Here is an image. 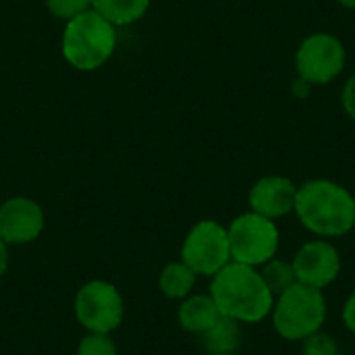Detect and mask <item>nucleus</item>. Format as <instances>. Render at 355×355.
<instances>
[{
    "label": "nucleus",
    "instance_id": "obj_1",
    "mask_svg": "<svg viewBox=\"0 0 355 355\" xmlns=\"http://www.w3.org/2000/svg\"><path fill=\"white\" fill-rule=\"evenodd\" d=\"M293 214L320 239H339L355 229L354 193L331 179H310L297 187Z\"/></svg>",
    "mask_w": 355,
    "mask_h": 355
},
{
    "label": "nucleus",
    "instance_id": "obj_2",
    "mask_svg": "<svg viewBox=\"0 0 355 355\" xmlns=\"http://www.w3.org/2000/svg\"><path fill=\"white\" fill-rule=\"evenodd\" d=\"M210 297L223 316L239 324H258L272 312L275 295L258 268L229 262L210 279Z\"/></svg>",
    "mask_w": 355,
    "mask_h": 355
},
{
    "label": "nucleus",
    "instance_id": "obj_3",
    "mask_svg": "<svg viewBox=\"0 0 355 355\" xmlns=\"http://www.w3.org/2000/svg\"><path fill=\"white\" fill-rule=\"evenodd\" d=\"M60 50L73 69L96 71L106 64L116 50V27L89 8L67 21Z\"/></svg>",
    "mask_w": 355,
    "mask_h": 355
},
{
    "label": "nucleus",
    "instance_id": "obj_4",
    "mask_svg": "<svg viewBox=\"0 0 355 355\" xmlns=\"http://www.w3.org/2000/svg\"><path fill=\"white\" fill-rule=\"evenodd\" d=\"M329 314L324 291L295 283L287 291L275 297L270 322L275 333L285 341H304L310 335L322 331Z\"/></svg>",
    "mask_w": 355,
    "mask_h": 355
},
{
    "label": "nucleus",
    "instance_id": "obj_5",
    "mask_svg": "<svg viewBox=\"0 0 355 355\" xmlns=\"http://www.w3.org/2000/svg\"><path fill=\"white\" fill-rule=\"evenodd\" d=\"M231 260L260 268L279 254L281 231L277 220L260 216L252 210L235 216L227 227Z\"/></svg>",
    "mask_w": 355,
    "mask_h": 355
},
{
    "label": "nucleus",
    "instance_id": "obj_6",
    "mask_svg": "<svg viewBox=\"0 0 355 355\" xmlns=\"http://www.w3.org/2000/svg\"><path fill=\"white\" fill-rule=\"evenodd\" d=\"M75 318L87 333L112 335L125 318V302L116 285L89 281L75 295Z\"/></svg>",
    "mask_w": 355,
    "mask_h": 355
},
{
    "label": "nucleus",
    "instance_id": "obj_7",
    "mask_svg": "<svg viewBox=\"0 0 355 355\" xmlns=\"http://www.w3.org/2000/svg\"><path fill=\"white\" fill-rule=\"evenodd\" d=\"M181 260L198 277H214L231 260L227 227L216 220L196 223L183 239Z\"/></svg>",
    "mask_w": 355,
    "mask_h": 355
},
{
    "label": "nucleus",
    "instance_id": "obj_8",
    "mask_svg": "<svg viewBox=\"0 0 355 355\" xmlns=\"http://www.w3.org/2000/svg\"><path fill=\"white\" fill-rule=\"evenodd\" d=\"M347 52L343 42L333 33L308 35L295 52L297 77L310 85H327L335 81L345 69Z\"/></svg>",
    "mask_w": 355,
    "mask_h": 355
},
{
    "label": "nucleus",
    "instance_id": "obj_9",
    "mask_svg": "<svg viewBox=\"0 0 355 355\" xmlns=\"http://www.w3.org/2000/svg\"><path fill=\"white\" fill-rule=\"evenodd\" d=\"M297 283L316 287L320 291H324L327 287H331L343 268L341 262V254L337 250L335 243H331L329 239H312L306 241L293 256L291 260Z\"/></svg>",
    "mask_w": 355,
    "mask_h": 355
},
{
    "label": "nucleus",
    "instance_id": "obj_10",
    "mask_svg": "<svg viewBox=\"0 0 355 355\" xmlns=\"http://www.w3.org/2000/svg\"><path fill=\"white\" fill-rule=\"evenodd\" d=\"M46 227L42 206L31 198H8L0 204V239L6 245L33 243Z\"/></svg>",
    "mask_w": 355,
    "mask_h": 355
},
{
    "label": "nucleus",
    "instance_id": "obj_11",
    "mask_svg": "<svg viewBox=\"0 0 355 355\" xmlns=\"http://www.w3.org/2000/svg\"><path fill=\"white\" fill-rule=\"evenodd\" d=\"M295 198L297 185L289 177L266 175L252 185L248 202L252 212L270 220H279L295 210Z\"/></svg>",
    "mask_w": 355,
    "mask_h": 355
},
{
    "label": "nucleus",
    "instance_id": "obj_12",
    "mask_svg": "<svg viewBox=\"0 0 355 355\" xmlns=\"http://www.w3.org/2000/svg\"><path fill=\"white\" fill-rule=\"evenodd\" d=\"M220 316L223 314L210 293H191L189 297L181 300V306L177 310V320L181 329L198 337L204 335L210 327H214Z\"/></svg>",
    "mask_w": 355,
    "mask_h": 355
},
{
    "label": "nucleus",
    "instance_id": "obj_13",
    "mask_svg": "<svg viewBox=\"0 0 355 355\" xmlns=\"http://www.w3.org/2000/svg\"><path fill=\"white\" fill-rule=\"evenodd\" d=\"M202 347L208 355H235L241 347V324L233 318L220 316L214 327L200 335Z\"/></svg>",
    "mask_w": 355,
    "mask_h": 355
},
{
    "label": "nucleus",
    "instance_id": "obj_14",
    "mask_svg": "<svg viewBox=\"0 0 355 355\" xmlns=\"http://www.w3.org/2000/svg\"><path fill=\"white\" fill-rule=\"evenodd\" d=\"M198 283V275L183 262H168L160 277H158V287L164 297L168 300H185L193 293V287Z\"/></svg>",
    "mask_w": 355,
    "mask_h": 355
},
{
    "label": "nucleus",
    "instance_id": "obj_15",
    "mask_svg": "<svg viewBox=\"0 0 355 355\" xmlns=\"http://www.w3.org/2000/svg\"><path fill=\"white\" fill-rule=\"evenodd\" d=\"M148 8L150 0H92V10L114 27H125L139 21Z\"/></svg>",
    "mask_w": 355,
    "mask_h": 355
},
{
    "label": "nucleus",
    "instance_id": "obj_16",
    "mask_svg": "<svg viewBox=\"0 0 355 355\" xmlns=\"http://www.w3.org/2000/svg\"><path fill=\"white\" fill-rule=\"evenodd\" d=\"M258 270H260L266 287L270 289V293L275 297L281 295L283 291H287L289 287H293L297 283V277H295L291 260H285V258H279V256H275L272 260L262 264Z\"/></svg>",
    "mask_w": 355,
    "mask_h": 355
},
{
    "label": "nucleus",
    "instance_id": "obj_17",
    "mask_svg": "<svg viewBox=\"0 0 355 355\" xmlns=\"http://www.w3.org/2000/svg\"><path fill=\"white\" fill-rule=\"evenodd\" d=\"M77 355H119V349L110 335L87 333L77 345Z\"/></svg>",
    "mask_w": 355,
    "mask_h": 355
},
{
    "label": "nucleus",
    "instance_id": "obj_18",
    "mask_svg": "<svg viewBox=\"0 0 355 355\" xmlns=\"http://www.w3.org/2000/svg\"><path fill=\"white\" fill-rule=\"evenodd\" d=\"M302 355H341V349L333 335L318 331L302 341Z\"/></svg>",
    "mask_w": 355,
    "mask_h": 355
},
{
    "label": "nucleus",
    "instance_id": "obj_19",
    "mask_svg": "<svg viewBox=\"0 0 355 355\" xmlns=\"http://www.w3.org/2000/svg\"><path fill=\"white\" fill-rule=\"evenodd\" d=\"M46 8L64 23L92 8V0H46Z\"/></svg>",
    "mask_w": 355,
    "mask_h": 355
},
{
    "label": "nucleus",
    "instance_id": "obj_20",
    "mask_svg": "<svg viewBox=\"0 0 355 355\" xmlns=\"http://www.w3.org/2000/svg\"><path fill=\"white\" fill-rule=\"evenodd\" d=\"M341 104H343V110L347 112V116L352 121H355V73L345 81V85H343Z\"/></svg>",
    "mask_w": 355,
    "mask_h": 355
},
{
    "label": "nucleus",
    "instance_id": "obj_21",
    "mask_svg": "<svg viewBox=\"0 0 355 355\" xmlns=\"http://www.w3.org/2000/svg\"><path fill=\"white\" fill-rule=\"evenodd\" d=\"M341 318H343L345 329H347L352 335H355V289L347 295V300H345V304H343Z\"/></svg>",
    "mask_w": 355,
    "mask_h": 355
},
{
    "label": "nucleus",
    "instance_id": "obj_22",
    "mask_svg": "<svg viewBox=\"0 0 355 355\" xmlns=\"http://www.w3.org/2000/svg\"><path fill=\"white\" fill-rule=\"evenodd\" d=\"M310 87H312L310 83H306L304 79L297 77V79L293 81V85H291V92H293V96H297V98H306V96L310 94Z\"/></svg>",
    "mask_w": 355,
    "mask_h": 355
},
{
    "label": "nucleus",
    "instance_id": "obj_23",
    "mask_svg": "<svg viewBox=\"0 0 355 355\" xmlns=\"http://www.w3.org/2000/svg\"><path fill=\"white\" fill-rule=\"evenodd\" d=\"M8 268V245L0 239V279L6 275Z\"/></svg>",
    "mask_w": 355,
    "mask_h": 355
},
{
    "label": "nucleus",
    "instance_id": "obj_24",
    "mask_svg": "<svg viewBox=\"0 0 355 355\" xmlns=\"http://www.w3.org/2000/svg\"><path fill=\"white\" fill-rule=\"evenodd\" d=\"M337 2H339L341 6H345V8H352V10L355 8V0H337Z\"/></svg>",
    "mask_w": 355,
    "mask_h": 355
}]
</instances>
